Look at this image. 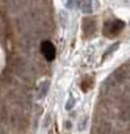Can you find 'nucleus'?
Listing matches in <instances>:
<instances>
[{
	"label": "nucleus",
	"instance_id": "obj_3",
	"mask_svg": "<svg viewBox=\"0 0 130 134\" xmlns=\"http://www.w3.org/2000/svg\"><path fill=\"white\" fill-rule=\"evenodd\" d=\"M96 30V21L93 18H85L83 20V31L85 36H91Z\"/></svg>",
	"mask_w": 130,
	"mask_h": 134
},
{
	"label": "nucleus",
	"instance_id": "obj_6",
	"mask_svg": "<svg viewBox=\"0 0 130 134\" xmlns=\"http://www.w3.org/2000/svg\"><path fill=\"white\" fill-rule=\"evenodd\" d=\"M80 87H81V90H83L84 93H86L88 90L91 89L93 87V78H90V76H86V78H84L81 84H80Z\"/></svg>",
	"mask_w": 130,
	"mask_h": 134
},
{
	"label": "nucleus",
	"instance_id": "obj_2",
	"mask_svg": "<svg viewBox=\"0 0 130 134\" xmlns=\"http://www.w3.org/2000/svg\"><path fill=\"white\" fill-rule=\"evenodd\" d=\"M40 52H42L43 57L46 59L48 62H53L55 57H56V49L54 47V44L49 40H44L40 44Z\"/></svg>",
	"mask_w": 130,
	"mask_h": 134
},
{
	"label": "nucleus",
	"instance_id": "obj_4",
	"mask_svg": "<svg viewBox=\"0 0 130 134\" xmlns=\"http://www.w3.org/2000/svg\"><path fill=\"white\" fill-rule=\"evenodd\" d=\"M93 133L94 134H111L113 127L109 122H100L94 125Z\"/></svg>",
	"mask_w": 130,
	"mask_h": 134
},
{
	"label": "nucleus",
	"instance_id": "obj_11",
	"mask_svg": "<svg viewBox=\"0 0 130 134\" xmlns=\"http://www.w3.org/2000/svg\"><path fill=\"white\" fill-rule=\"evenodd\" d=\"M0 134H5V133H4V132H3V130H1V129H0Z\"/></svg>",
	"mask_w": 130,
	"mask_h": 134
},
{
	"label": "nucleus",
	"instance_id": "obj_9",
	"mask_svg": "<svg viewBox=\"0 0 130 134\" xmlns=\"http://www.w3.org/2000/svg\"><path fill=\"white\" fill-rule=\"evenodd\" d=\"M118 47H119V44H114L113 47H110V49H109V50H107V53L104 54V58H105L107 55H109V54H111V53L114 52V50H115V49H116Z\"/></svg>",
	"mask_w": 130,
	"mask_h": 134
},
{
	"label": "nucleus",
	"instance_id": "obj_1",
	"mask_svg": "<svg viewBox=\"0 0 130 134\" xmlns=\"http://www.w3.org/2000/svg\"><path fill=\"white\" fill-rule=\"evenodd\" d=\"M125 23L119 20V19H114V20H108L104 24L103 28V34L108 36V38H115L116 35L120 34V31L124 29Z\"/></svg>",
	"mask_w": 130,
	"mask_h": 134
},
{
	"label": "nucleus",
	"instance_id": "obj_8",
	"mask_svg": "<svg viewBox=\"0 0 130 134\" xmlns=\"http://www.w3.org/2000/svg\"><path fill=\"white\" fill-rule=\"evenodd\" d=\"M48 89H49V82H45L42 85V88H40V94H39L38 97H39V98L45 97V94H46V92H48Z\"/></svg>",
	"mask_w": 130,
	"mask_h": 134
},
{
	"label": "nucleus",
	"instance_id": "obj_7",
	"mask_svg": "<svg viewBox=\"0 0 130 134\" xmlns=\"http://www.w3.org/2000/svg\"><path fill=\"white\" fill-rule=\"evenodd\" d=\"M120 118L123 120L129 122L130 120V103L129 104H125L121 109H120Z\"/></svg>",
	"mask_w": 130,
	"mask_h": 134
},
{
	"label": "nucleus",
	"instance_id": "obj_5",
	"mask_svg": "<svg viewBox=\"0 0 130 134\" xmlns=\"http://www.w3.org/2000/svg\"><path fill=\"white\" fill-rule=\"evenodd\" d=\"M95 0H83L81 1V4H80V9H81V12L85 13V14H91V13L94 12V4Z\"/></svg>",
	"mask_w": 130,
	"mask_h": 134
},
{
	"label": "nucleus",
	"instance_id": "obj_10",
	"mask_svg": "<svg viewBox=\"0 0 130 134\" xmlns=\"http://www.w3.org/2000/svg\"><path fill=\"white\" fill-rule=\"evenodd\" d=\"M73 105H74V100L70 99L69 100V104H66V109H71V108H73Z\"/></svg>",
	"mask_w": 130,
	"mask_h": 134
}]
</instances>
